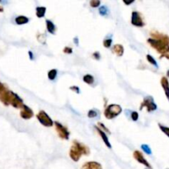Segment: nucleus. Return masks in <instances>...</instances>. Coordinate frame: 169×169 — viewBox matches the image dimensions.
Returning a JSON list of instances; mask_svg holds the SVG:
<instances>
[{"mask_svg": "<svg viewBox=\"0 0 169 169\" xmlns=\"http://www.w3.org/2000/svg\"><path fill=\"white\" fill-rule=\"evenodd\" d=\"M20 115H21V117L22 118V119L29 120V119H31V117H33L34 113H33V111L31 110L28 106L23 105V107H22V111H21Z\"/></svg>", "mask_w": 169, "mask_h": 169, "instance_id": "nucleus-9", "label": "nucleus"}, {"mask_svg": "<svg viewBox=\"0 0 169 169\" xmlns=\"http://www.w3.org/2000/svg\"><path fill=\"white\" fill-rule=\"evenodd\" d=\"M82 168H87V169H102L103 166L101 165L99 163L95 161L87 162L86 163H84L82 167Z\"/></svg>", "mask_w": 169, "mask_h": 169, "instance_id": "nucleus-12", "label": "nucleus"}, {"mask_svg": "<svg viewBox=\"0 0 169 169\" xmlns=\"http://www.w3.org/2000/svg\"><path fill=\"white\" fill-rule=\"evenodd\" d=\"M82 80H83V82H86L88 85H92V83H94L95 81L94 77L92 74H85L82 77Z\"/></svg>", "mask_w": 169, "mask_h": 169, "instance_id": "nucleus-18", "label": "nucleus"}, {"mask_svg": "<svg viewBox=\"0 0 169 169\" xmlns=\"http://www.w3.org/2000/svg\"><path fill=\"white\" fill-rule=\"evenodd\" d=\"M36 39L42 45L46 44V35L45 33H38L36 35Z\"/></svg>", "mask_w": 169, "mask_h": 169, "instance_id": "nucleus-21", "label": "nucleus"}, {"mask_svg": "<svg viewBox=\"0 0 169 169\" xmlns=\"http://www.w3.org/2000/svg\"><path fill=\"white\" fill-rule=\"evenodd\" d=\"M54 126H55V130L59 135V138L68 140L69 139V136H70V132L68 130V128L65 127L64 125H62L59 121H54Z\"/></svg>", "mask_w": 169, "mask_h": 169, "instance_id": "nucleus-5", "label": "nucleus"}, {"mask_svg": "<svg viewBox=\"0 0 169 169\" xmlns=\"http://www.w3.org/2000/svg\"><path fill=\"white\" fill-rule=\"evenodd\" d=\"M143 107L146 108L148 112H151V111H156L158 109V106L154 102V98L150 97V96H148L146 98H144L143 103H141L139 109L142 110Z\"/></svg>", "mask_w": 169, "mask_h": 169, "instance_id": "nucleus-4", "label": "nucleus"}, {"mask_svg": "<svg viewBox=\"0 0 169 169\" xmlns=\"http://www.w3.org/2000/svg\"><path fill=\"white\" fill-rule=\"evenodd\" d=\"M69 89L72 90L73 92H76L78 94H79L80 93V87H78V86H72V87H69Z\"/></svg>", "mask_w": 169, "mask_h": 169, "instance_id": "nucleus-32", "label": "nucleus"}, {"mask_svg": "<svg viewBox=\"0 0 169 169\" xmlns=\"http://www.w3.org/2000/svg\"><path fill=\"white\" fill-rule=\"evenodd\" d=\"M28 54H29V56H30V59H31V60H33V59H34L33 53H32V52L30 50V51H28Z\"/></svg>", "mask_w": 169, "mask_h": 169, "instance_id": "nucleus-35", "label": "nucleus"}, {"mask_svg": "<svg viewBox=\"0 0 169 169\" xmlns=\"http://www.w3.org/2000/svg\"><path fill=\"white\" fill-rule=\"evenodd\" d=\"M1 1H2V0H0V2H1Z\"/></svg>", "mask_w": 169, "mask_h": 169, "instance_id": "nucleus-39", "label": "nucleus"}, {"mask_svg": "<svg viewBox=\"0 0 169 169\" xmlns=\"http://www.w3.org/2000/svg\"><path fill=\"white\" fill-rule=\"evenodd\" d=\"M159 129H160V131H161L164 135H166L169 138V127L163 126V125H161V124H159Z\"/></svg>", "mask_w": 169, "mask_h": 169, "instance_id": "nucleus-23", "label": "nucleus"}, {"mask_svg": "<svg viewBox=\"0 0 169 169\" xmlns=\"http://www.w3.org/2000/svg\"><path fill=\"white\" fill-rule=\"evenodd\" d=\"M57 74H58V71H57V69H50V70L48 72V74H47V76H48V78H49L50 80L54 81V80L56 78Z\"/></svg>", "mask_w": 169, "mask_h": 169, "instance_id": "nucleus-19", "label": "nucleus"}, {"mask_svg": "<svg viewBox=\"0 0 169 169\" xmlns=\"http://www.w3.org/2000/svg\"><path fill=\"white\" fill-rule=\"evenodd\" d=\"M146 59L149 64H151L152 65H154V66L156 67V68H159V65H158V64H157L156 59H154V57L152 56L151 54H147Z\"/></svg>", "mask_w": 169, "mask_h": 169, "instance_id": "nucleus-22", "label": "nucleus"}, {"mask_svg": "<svg viewBox=\"0 0 169 169\" xmlns=\"http://www.w3.org/2000/svg\"><path fill=\"white\" fill-rule=\"evenodd\" d=\"M123 1V3L126 4V6H129L131 5V4H132V3H135V0H122Z\"/></svg>", "mask_w": 169, "mask_h": 169, "instance_id": "nucleus-33", "label": "nucleus"}, {"mask_svg": "<svg viewBox=\"0 0 169 169\" xmlns=\"http://www.w3.org/2000/svg\"><path fill=\"white\" fill-rule=\"evenodd\" d=\"M94 127L95 129L97 130V131H98V133L99 134V135H100V137L102 138V139H103V141L104 142V143L106 144V146L107 147L108 149H111L112 146H111V143L110 141H109L108 136L107 135V133H106L104 131H103L100 127H98V126H95Z\"/></svg>", "mask_w": 169, "mask_h": 169, "instance_id": "nucleus-10", "label": "nucleus"}, {"mask_svg": "<svg viewBox=\"0 0 169 169\" xmlns=\"http://www.w3.org/2000/svg\"><path fill=\"white\" fill-rule=\"evenodd\" d=\"M74 43L76 46H78V44H79V40H78V37H74Z\"/></svg>", "mask_w": 169, "mask_h": 169, "instance_id": "nucleus-34", "label": "nucleus"}, {"mask_svg": "<svg viewBox=\"0 0 169 169\" xmlns=\"http://www.w3.org/2000/svg\"><path fill=\"white\" fill-rule=\"evenodd\" d=\"M92 57L96 60H99L101 59V54L98 51H95L92 53Z\"/></svg>", "mask_w": 169, "mask_h": 169, "instance_id": "nucleus-30", "label": "nucleus"}, {"mask_svg": "<svg viewBox=\"0 0 169 169\" xmlns=\"http://www.w3.org/2000/svg\"><path fill=\"white\" fill-rule=\"evenodd\" d=\"M133 156L134 159H135L136 161L139 163L140 164L143 165V166H145L148 168H152V166L149 164V163L146 160V159L143 157V154L141 153L140 151H139V150H135V151L133 153Z\"/></svg>", "mask_w": 169, "mask_h": 169, "instance_id": "nucleus-8", "label": "nucleus"}, {"mask_svg": "<svg viewBox=\"0 0 169 169\" xmlns=\"http://www.w3.org/2000/svg\"><path fill=\"white\" fill-rule=\"evenodd\" d=\"M3 8H2V7H0V12H3Z\"/></svg>", "mask_w": 169, "mask_h": 169, "instance_id": "nucleus-38", "label": "nucleus"}, {"mask_svg": "<svg viewBox=\"0 0 169 169\" xmlns=\"http://www.w3.org/2000/svg\"><path fill=\"white\" fill-rule=\"evenodd\" d=\"M46 13V7H37L36 8V15L38 18H42L45 17Z\"/></svg>", "mask_w": 169, "mask_h": 169, "instance_id": "nucleus-17", "label": "nucleus"}, {"mask_svg": "<svg viewBox=\"0 0 169 169\" xmlns=\"http://www.w3.org/2000/svg\"><path fill=\"white\" fill-rule=\"evenodd\" d=\"M161 86L164 91V93L166 95L167 100L169 101V81L167 77H163L160 81Z\"/></svg>", "mask_w": 169, "mask_h": 169, "instance_id": "nucleus-11", "label": "nucleus"}, {"mask_svg": "<svg viewBox=\"0 0 169 169\" xmlns=\"http://www.w3.org/2000/svg\"><path fill=\"white\" fill-rule=\"evenodd\" d=\"M73 143H74V144H76V145H77L78 148H79L80 150L82 151V153L83 155H89L90 149L88 147L86 146V145H85V144H83V143H80L79 141H78V140H74L73 141Z\"/></svg>", "mask_w": 169, "mask_h": 169, "instance_id": "nucleus-13", "label": "nucleus"}, {"mask_svg": "<svg viewBox=\"0 0 169 169\" xmlns=\"http://www.w3.org/2000/svg\"><path fill=\"white\" fill-rule=\"evenodd\" d=\"M131 24L137 27H143L145 26V23L143 22L142 16L137 11H133L131 13Z\"/></svg>", "mask_w": 169, "mask_h": 169, "instance_id": "nucleus-6", "label": "nucleus"}, {"mask_svg": "<svg viewBox=\"0 0 169 169\" xmlns=\"http://www.w3.org/2000/svg\"><path fill=\"white\" fill-rule=\"evenodd\" d=\"M163 57H164V58H166V59H169V52L167 53V54H164V55H163V56H161V58H163Z\"/></svg>", "mask_w": 169, "mask_h": 169, "instance_id": "nucleus-36", "label": "nucleus"}, {"mask_svg": "<svg viewBox=\"0 0 169 169\" xmlns=\"http://www.w3.org/2000/svg\"><path fill=\"white\" fill-rule=\"evenodd\" d=\"M167 77L169 78V69H168V70H167Z\"/></svg>", "mask_w": 169, "mask_h": 169, "instance_id": "nucleus-37", "label": "nucleus"}, {"mask_svg": "<svg viewBox=\"0 0 169 169\" xmlns=\"http://www.w3.org/2000/svg\"><path fill=\"white\" fill-rule=\"evenodd\" d=\"M63 52L65 53V54H70L73 53V49H72L71 47H69V46H66V47H64V50H63Z\"/></svg>", "mask_w": 169, "mask_h": 169, "instance_id": "nucleus-31", "label": "nucleus"}, {"mask_svg": "<svg viewBox=\"0 0 169 169\" xmlns=\"http://www.w3.org/2000/svg\"><path fill=\"white\" fill-rule=\"evenodd\" d=\"M131 120H133V121H137L139 119V113L137 111H134L131 112Z\"/></svg>", "mask_w": 169, "mask_h": 169, "instance_id": "nucleus-29", "label": "nucleus"}, {"mask_svg": "<svg viewBox=\"0 0 169 169\" xmlns=\"http://www.w3.org/2000/svg\"><path fill=\"white\" fill-rule=\"evenodd\" d=\"M122 112V108L118 104H110L106 107L104 111V115L108 120L114 119Z\"/></svg>", "mask_w": 169, "mask_h": 169, "instance_id": "nucleus-2", "label": "nucleus"}, {"mask_svg": "<svg viewBox=\"0 0 169 169\" xmlns=\"http://www.w3.org/2000/svg\"><path fill=\"white\" fill-rule=\"evenodd\" d=\"M98 127H100V128L102 129L103 131H105L106 133L111 134V131H109V129H108L107 127V126H106L105 125H104V124L102 123V122H98Z\"/></svg>", "mask_w": 169, "mask_h": 169, "instance_id": "nucleus-28", "label": "nucleus"}, {"mask_svg": "<svg viewBox=\"0 0 169 169\" xmlns=\"http://www.w3.org/2000/svg\"><path fill=\"white\" fill-rule=\"evenodd\" d=\"M141 149H143V151L145 153V154H149V155H151L152 154V150L150 149V147L148 145V144H142L141 145Z\"/></svg>", "mask_w": 169, "mask_h": 169, "instance_id": "nucleus-27", "label": "nucleus"}, {"mask_svg": "<svg viewBox=\"0 0 169 169\" xmlns=\"http://www.w3.org/2000/svg\"><path fill=\"white\" fill-rule=\"evenodd\" d=\"M15 22L18 25H24L29 22V18L26 16H18L15 18Z\"/></svg>", "mask_w": 169, "mask_h": 169, "instance_id": "nucleus-16", "label": "nucleus"}, {"mask_svg": "<svg viewBox=\"0 0 169 169\" xmlns=\"http://www.w3.org/2000/svg\"><path fill=\"white\" fill-rule=\"evenodd\" d=\"M112 41V38H106L105 40L103 41V46H104L105 48L109 49L111 46Z\"/></svg>", "mask_w": 169, "mask_h": 169, "instance_id": "nucleus-26", "label": "nucleus"}, {"mask_svg": "<svg viewBox=\"0 0 169 169\" xmlns=\"http://www.w3.org/2000/svg\"><path fill=\"white\" fill-rule=\"evenodd\" d=\"M99 14L103 17H107L109 14V9L107 6H101L98 9Z\"/></svg>", "mask_w": 169, "mask_h": 169, "instance_id": "nucleus-20", "label": "nucleus"}, {"mask_svg": "<svg viewBox=\"0 0 169 169\" xmlns=\"http://www.w3.org/2000/svg\"><path fill=\"white\" fill-rule=\"evenodd\" d=\"M89 4L92 8H98V7H100L101 0H90Z\"/></svg>", "mask_w": 169, "mask_h": 169, "instance_id": "nucleus-24", "label": "nucleus"}, {"mask_svg": "<svg viewBox=\"0 0 169 169\" xmlns=\"http://www.w3.org/2000/svg\"><path fill=\"white\" fill-rule=\"evenodd\" d=\"M98 114H99V112H98V111H96L95 109H91V110L88 111V112H87V117L95 118L98 116Z\"/></svg>", "mask_w": 169, "mask_h": 169, "instance_id": "nucleus-25", "label": "nucleus"}, {"mask_svg": "<svg viewBox=\"0 0 169 169\" xmlns=\"http://www.w3.org/2000/svg\"><path fill=\"white\" fill-rule=\"evenodd\" d=\"M124 47L120 44H116L115 46H113L112 51L114 54H115L118 57H121L124 54Z\"/></svg>", "mask_w": 169, "mask_h": 169, "instance_id": "nucleus-14", "label": "nucleus"}, {"mask_svg": "<svg viewBox=\"0 0 169 169\" xmlns=\"http://www.w3.org/2000/svg\"><path fill=\"white\" fill-rule=\"evenodd\" d=\"M46 29L48 32L52 35H54L55 34V31H56V26L54 25V23L52 22V21L47 19L46 21Z\"/></svg>", "mask_w": 169, "mask_h": 169, "instance_id": "nucleus-15", "label": "nucleus"}, {"mask_svg": "<svg viewBox=\"0 0 169 169\" xmlns=\"http://www.w3.org/2000/svg\"><path fill=\"white\" fill-rule=\"evenodd\" d=\"M150 38L147 40V42L152 48H154L161 56L167 54L169 52V36L159 31L150 32Z\"/></svg>", "mask_w": 169, "mask_h": 169, "instance_id": "nucleus-1", "label": "nucleus"}, {"mask_svg": "<svg viewBox=\"0 0 169 169\" xmlns=\"http://www.w3.org/2000/svg\"><path fill=\"white\" fill-rule=\"evenodd\" d=\"M82 155V151L80 150V149L76 145V144H73V146H71L70 150H69V156L70 159L74 162H78L79 159H81V156Z\"/></svg>", "mask_w": 169, "mask_h": 169, "instance_id": "nucleus-7", "label": "nucleus"}, {"mask_svg": "<svg viewBox=\"0 0 169 169\" xmlns=\"http://www.w3.org/2000/svg\"><path fill=\"white\" fill-rule=\"evenodd\" d=\"M36 118L39 122L46 127H52L54 126V122L45 111H40L36 115Z\"/></svg>", "mask_w": 169, "mask_h": 169, "instance_id": "nucleus-3", "label": "nucleus"}]
</instances>
